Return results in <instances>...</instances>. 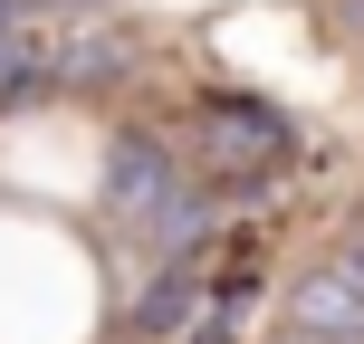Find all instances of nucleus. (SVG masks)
Segmentation results:
<instances>
[{"instance_id":"39448f33","label":"nucleus","mask_w":364,"mask_h":344,"mask_svg":"<svg viewBox=\"0 0 364 344\" xmlns=\"http://www.w3.org/2000/svg\"><path fill=\"white\" fill-rule=\"evenodd\" d=\"M346 268H355V277H364V239H355V249H346Z\"/></svg>"},{"instance_id":"f257e3e1","label":"nucleus","mask_w":364,"mask_h":344,"mask_svg":"<svg viewBox=\"0 0 364 344\" xmlns=\"http://www.w3.org/2000/svg\"><path fill=\"white\" fill-rule=\"evenodd\" d=\"M106 211L125 220L144 249H164L173 268L211 239V192H201V172L182 163L173 144H154V134H125V144L106 153Z\"/></svg>"},{"instance_id":"f03ea898","label":"nucleus","mask_w":364,"mask_h":344,"mask_svg":"<svg viewBox=\"0 0 364 344\" xmlns=\"http://www.w3.org/2000/svg\"><path fill=\"white\" fill-rule=\"evenodd\" d=\"M201 125H211V153H220V163H269V153H288V125H278L259 96H211Z\"/></svg>"},{"instance_id":"20e7f679","label":"nucleus","mask_w":364,"mask_h":344,"mask_svg":"<svg viewBox=\"0 0 364 344\" xmlns=\"http://www.w3.org/2000/svg\"><path fill=\"white\" fill-rule=\"evenodd\" d=\"M134 326L144 335H173V326H192V268H164L144 287V306H134Z\"/></svg>"},{"instance_id":"423d86ee","label":"nucleus","mask_w":364,"mask_h":344,"mask_svg":"<svg viewBox=\"0 0 364 344\" xmlns=\"http://www.w3.org/2000/svg\"><path fill=\"white\" fill-rule=\"evenodd\" d=\"M288 344H326V335H288Z\"/></svg>"},{"instance_id":"7ed1b4c3","label":"nucleus","mask_w":364,"mask_h":344,"mask_svg":"<svg viewBox=\"0 0 364 344\" xmlns=\"http://www.w3.org/2000/svg\"><path fill=\"white\" fill-rule=\"evenodd\" d=\"M297 335H326V344H364V277L326 268L297 287Z\"/></svg>"},{"instance_id":"0eeeda50","label":"nucleus","mask_w":364,"mask_h":344,"mask_svg":"<svg viewBox=\"0 0 364 344\" xmlns=\"http://www.w3.org/2000/svg\"><path fill=\"white\" fill-rule=\"evenodd\" d=\"M346 10H355V19H364V0H346Z\"/></svg>"}]
</instances>
